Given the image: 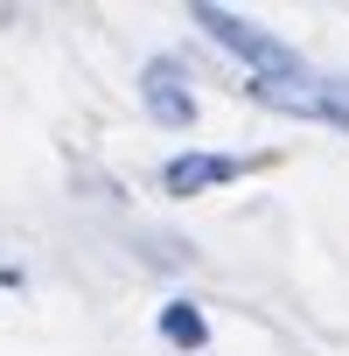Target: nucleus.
<instances>
[{
	"label": "nucleus",
	"mask_w": 349,
	"mask_h": 356,
	"mask_svg": "<svg viewBox=\"0 0 349 356\" xmlns=\"http://www.w3.org/2000/svg\"><path fill=\"white\" fill-rule=\"evenodd\" d=\"M161 335H168L174 349H203V342H210V321H203L196 300H168V307H161Z\"/></svg>",
	"instance_id": "5"
},
{
	"label": "nucleus",
	"mask_w": 349,
	"mask_h": 356,
	"mask_svg": "<svg viewBox=\"0 0 349 356\" xmlns=\"http://www.w3.org/2000/svg\"><path fill=\"white\" fill-rule=\"evenodd\" d=\"M238 175H245V161H231V154H174L161 168V189L168 196H203V189L238 182Z\"/></svg>",
	"instance_id": "4"
},
{
	"label": "nucleus",
	"mask_w": 349,
	"mask_h": 356,
	"mask_svg": "<svg viewBox=\"0 0 349 356\" xmlns=\"http://www.w3.org/2000/svg\"><path fill=\"white\" fill-rule=\"evenodd\" d=\"M245 91H252L259 105L286 112V119H314V126L349 133V84H342V77H307V70H293V77H252Z\"/></svg>",
	"instance_id": "2"
},
{
	"label": "nucleus",
	"mask_w": 349,
	"mask_h": 356,
	"mask_svg": "<svg viewBox=\"0 0 349 356\" xmlns=\"http://www.w3.org/2000/svg\"><path fill=\"white\" fill-rule=\"evenodd\" d=\"M189 22H196L217 49L245 56L259 77H293V70H300V56H293L273 29H259V22H245V15H231V8H210V0H196V8H189Z\"/></svg>",
	"instance_id": "1"
},
{
	"label": "nucleus",
	"mask_w": 349,
	"mask_h": 356,
	"mask_svg": "<svg viewBox=\"0 0 349 356\" xmlns=\"http://www.w3.org/2000/svg\"><path fill=\"white\" fill-rule=\"evenodd\" d=\"M140 105L161 119V126H196V91H189V70L174 63V56H154L147 70H140Z\"/></svg>",
	"instance_id": "3"
}]
</instances>
